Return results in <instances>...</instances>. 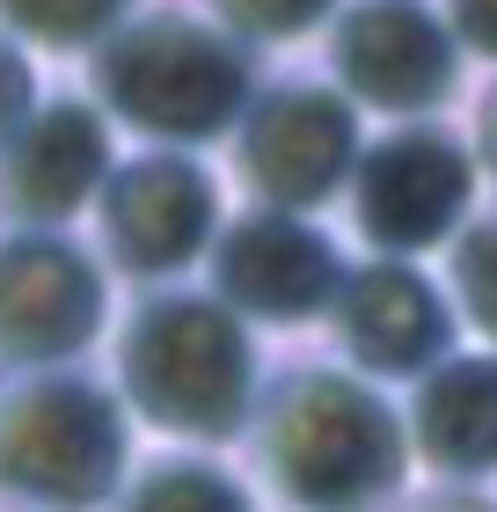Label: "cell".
<instances>
[{
  "mask_svg": "<svg viewBox=\"0 0 497 512\" xmlns=\"http://www.w3.org/2000/svg\"><path fill=\"white\" fill-rule=\"evenodd\" d=\"M103 96L132 125L154 132H212L242 103V59L191 22H147L103 52Z\"/></svg>",
  "mask_w": 497,
  "mask_h": 512,
  "instance_id": "cell-1",
  "label": "cell"
},
{
  "mask_svg": "<svg viewBox=\"0 0 497 512\" xmlns=\"http://www.w3.org/2000/svg\"><path fill=\"white\" fill-rule=\"evenodd\" d=\"M242 374H249L242 337H234L212 308H191V300L154 308L139 322V337H132V381L147 395V410L169 417V425H191V432L234 425V410H242Z\"/></svg>",
  "mask_w": 497,
  "mask_h": 512,
  "instance_id": "cell-2",
  "label": "cell"
},
{
  "mask_svg": "<svg viewBox=\"0 0 497 512\" xmlns=\"http://www.w3.org/2000/svg\"><path fill=\"white\" fill-rule=\"evenodd\" d=\"M271 461L300 498L337 505V498H359L373 483H388L395 439H388V417L373 403H359L351 388L307 381L271 432Z\"/></svg>",
  "mask_w": 497,
  "mask_h": 512,
  "instance_id": "cell-3",
  "label": "cell"
},
{
  "mask_svg": "<svg viewBox=\"0 0 497 512\" xmlns=\"http://www.w3.org/2000/svg\"><path fill=\"white\" fill-rule=\"evenodd\" d=\"M468 198V161L461 147H446L439 132H410V139H388L381 154L366 161L359 176V220L373 242H395V249H417V242H439L454 227Z\"/></svg>",
  "mask_w": 497,
  "mask_h": 512,
  "instance_id": "cell-4",
  "label": "cell"
},
{
  "mask_svg": "<svg viewBox=\"0 0 497 512\" xmlns=\"http://www.w3.org/2000/svg\"><path fill=\"white\" fill-rule=\"evenodd\" d=\"M337 74L359 88L366 103L417 110V103L446 96L454 52H446L439 22L424 15L417 0H366L337 37Z\"/></svg>",
  "mask_w": 497,
  "mask_h": 512,
  "instance_id": "cell-5",
  "label": "cell"
},
{
  "mask_svg": "<svg viewBox=\"0 0 497 512\" xmlns=\"http://www.w3.org/2000/svg\"><path fill=\"white\" fill-rule=\"evenodd\" d=\"M117 469V425L88 403V388H52L15 417L8 439V476L30 491L88 498L103 491V476Z\"/></svg>",
  "mask_w": 497,
  "mask_h": 512,
  "instance_id": "cell-6",
  "label": "cell"
},
{
  "mask_svg": "<svg viewBox=\"0 0 497 512\" xmlns=\"http://www.w3.org/2000/svg\"><path fill=\"white\" fill-rule=\"evenodd\" d=\"M344 154H351V118H344V103L315 96V88L271 96L249 125V176L286 205L322 198L344 176Z\"/></svg>",
  "mask_w": 497,
  "mask_h": 512,
  "instance_id": "cell-7",
  "label": "cell"
},
{
  "mask_svg": "<svg viewBox=\"0 0 497 512\" xmlns=\"http://www.w3.org/2000/svg\"><path fill=\"white\" fill-rule=\"evenodd\" d=\"M88 315H96V286H88L74 249L15 242L0 256V344H15V352H59V344H81Z\"/></svg>",
  "mask_w": 497,
  "mask_h": 512,
  "instance_id": "cell-8",
  "label": "cell"
},
{
  "mask_svg": "<svg viewBox=\"0 0 497 512\" xmlns=\"http://www.w3.org/2000/svg\"><path fill=\"white\" fill-rule=\"evenodd\" d=\"M205 220H212L205 176L183 169V161H139V169H125L110 183V242L139 271L183 264L198 249Z\"/></svg>",
  "mask_w": 497,
  "mask_h": 512,
  "instance_id": "cell-9",
  "label": "cell"
},
{
  "mask_svg": "<svg viewBox=\"0 0 497 512\" xmlns=\"http://www.w3.org/2000/svg\"><path fill=\"white\" fill-rule=\"evenodd\" d=\"M220 278H227L234 300H249V308H264V315H307V308L329 300L337 264H329V249L307 235V227H293V220H249V227L227 235Z\"/></svg>",
  "mask_w": 497,
  "mask_h": 512,
  "instance_id": "cell-10",
  "label": "cell"
},
{
  "mask_svg": "<svg viewBox=\"0 0 497 512\" xmlns=\"http://www.w3.org/2000/svg\"><path fill=\"white\" fill-rule=\"evenodd\" d=\"M103 176V132L88 110H52L15 154V205L22 213H74Z\"/></svg>",
  "mask_w": 497,
  "mask_h": 512,
  "instance_id": "cell-11",
  "label": "cell"
},
{
  "mask_svg": "<svg viewBox=\"0 0 497 512\" xmlns=\"http://www.w3.org/2000/svg\"><path fill=\"white\" fill-rule=\"evenodd\" d=\"M344 322H351L359 359H373V366H417L439 344V300L424 293L410 271H366V278H351Z\"/></svg>",
  "mask_w": 497,
  "mask_h": 512,
  "instance_id": "cell-12",
  "label": "cell"
},
{
  "mask_svg": "<svg viewBox=\"0 0 497 512\" xmlns=\"http://www.w3.org/2000/svg\"><path fill=\"white\" fill-rule=\"evenodd\" d=\"M424 447L454 469H497V366H454L424 395Z\"/></svg>",
  "mask_w": 497,
  "mask_h": 512,
  "instance_id": "cell-13",
  "label": "cell"
},
{
  "mask_svg": "<svg viewBox=\"0 0 497 512\" xmlns=\"http://www.w3.org/2000/svg\"><path fill=\"white\" fill-rule=\"evenodd\" d=\"M0 8H8L15 30H30L44 44H81V37H96L125 0H0Z\"/></svg>",
  "mask_w": 497,
  "mask_h": 512,
  "instance_id": "cell-14",
  "label": "cell"
},
{
  "mask_svg": "<svg viewBox=\"0 0 497 512\" xmlns=\"http://www.w3.org/2000/svg\"><path fill=\"white\" fill-rule=\"evenodd\" d=\"M139 512H242V498L227 491V483L212 476H161L147 498H139Z\"/></svg>",
  "mask_w": 497,
  "mask_h": 512,
  "instance_id": "cell-15",
  "label": "cell"
},
{
  "mask_svg": "<svg viewBox=\"0 0 497 512\" xmlns=\"http://www.w3.org/2000/svg\"><path fill=\"white\" fill-rule=\"evenodd\" d=\"M461 293H468V308H476V322L497 330V227L468 235V249H461Z\"/></svg>",
  "mask_w": 497,
  "mask_h": 512,
  "instance_id": "cell-16",
  "label": "cell"
},
{
  "mask_svg": "<svg viewBox=\"0 0 497 512\" xmlns=\"http://www.w3.org/2000/svg\"><path fill=\"white\" fill-rule=\"evenodd\" d=\"M220 8L242 22V30H264V37H278V30H307L329 0H220Z\"/></svg>",
  "mask_w": 497,
  "mask_h": 512,
  "instance_id": "cell-17",
  "label": "cell"
},
{
  "mask_svg": "<svg viewBox=\"0 0 497 512\" xmlns=\"http://www.w3.org/2000/svg\"><path fill=\"white\" fill-rule=\"evenodd\" d=\"M454 15H461V37L468 44L497 52V0H454Z\"/></svg>",
  "mask_w": 497,
  "mask_h": 512,
  "instance_id": "cell-18",
  "label": "cell"
},
{
  "mask_svg": "<svg viewBox=\"0 0 497 512\" xmlns=\"http://www.w3.org/2000/svg\"><path fill=\"white\" fill-rule=\"evenodd\" d=\"M15 110H22V66H15V52H0V132L15 125Z\"/></svg>",
  "mask_w": 497,
  "mask_h": 512,
  "instance_id": "cell-19",
  "label": "cell"
},
{
  "mask_svg": "<svg viewBox=\"0 0 497 512\" xmlns=\"http://www.w3.org/2000/svg\"><path fill=\"white\" fill-rule=\"evenodd\" d=\"M490 154H497V110H490Z\"/></svg>",
  "mask_w": 497,
  "mask_h": 512,
  "instance_id": "cell-20",
  "label": "cell"
}]
</instances>
